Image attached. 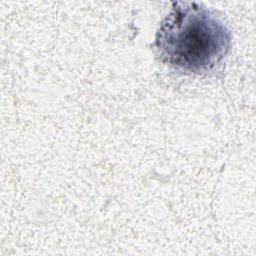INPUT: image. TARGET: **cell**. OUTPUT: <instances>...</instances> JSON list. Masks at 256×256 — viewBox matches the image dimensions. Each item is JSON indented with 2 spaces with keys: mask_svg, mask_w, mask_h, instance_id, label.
<instances>
[{
  "mask_svg": "<svg viewBox=\"0 0 256 256\" xmlns=\"http://www.w3.org/2000/svg\"><path fill=\"white\" fill-rule=\"evenodd\" d=\"M231 34L210 11L195 2H173L162 20L154 46L162 62L182 71L213 69L227 54Z\"/></svg>",
  "mask_w": 256,
  "mask_h": 256,
  "instance_id": "cell-1",
  "label": "cell"
}]
</instances>
